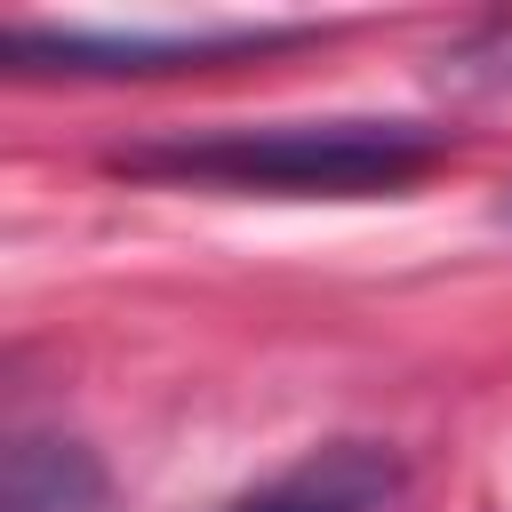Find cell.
<instances>
[{"instance_id": "obj_1", "label": "cell", "mask_w": 512, "mask_h": 512, "mask_svg": "<svg viewBox=\"0 0 512 512\" xmlns=\"http://www.w3.org/2000/svg\"><path fill=\"white\" fill-rule=\"evenodd\" d=\"M448 152L424 120H272V128H208L168 144L112 152L120 176H168V184H224V192H400Z\"/></svg>"}, {"instance_id": "obj_2", "label": "cell", "mask_w": 512, "mask_h": 512, "mask_svg": "<svg viewBox=\"0 0 512 512\" xmlns=\"http://www.w3.org/2000/svg\"><path fill=\"white\" fill-rule=\"evenodd\" d=\"M312 40V24H8V64L24 72H88V80H128V72H192V64H224V56H264V48H296Z\"/></svg>"}, {"instance_id": "obj_3", "label": "cell", "mask_w": 512, "mask_h": 512, "mask_svg": "<svg viewBox=\"0 0 512 512\" xmlns=\"http://www.w3.org/2000/svg\"><path fill=\"white\" fill-rule=\"evenodd\" d=\"M392 488H400L392 448H376V440H328V448H304L264 488H248L232 512H384Z\"/></svg>"}, {"instance_id": "obj_4", "label": "cell", "mask_w": 512, "mask_h": 512, "mask_svg": "<svg viewBox=\"0 0 512 512\" xmlns=\"http://www.w3.org/2000/svg\"><path fill=\"white\" fill-rule=\"evenodd\" d=\"M0 512H112V480L96 448L64 432H24L0 472Z\"/></svg>"}, {"instance_id": "obj_5", "label": "cell", "mask_w": 512, "mask_h": 512, "mask_svg": "<svg viewBox=\"0 0 512 512\" xmlns=\"http://www.w3.org/2000/svg\"><path fill=\"white\" fill-rule=\"evenodd\" d=\"M440 72L456 88H512V24H480L472 40H456L440 56Z\"/></svg>"}, {"instance_id": "obj_6", "label": "cell", "mask_w": 512, "mask_h": 512, "mask_svg": "<svg viewBox=\"0 0 512 512\" xmlns=\"http://www.w3.org/2000/svg\"><path fill=\"white\" fill-rule=\"evenodd\" d=\"M504 216H512V192H504Z\"/></svg>"}]
</instances>
